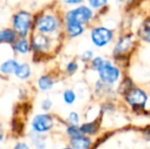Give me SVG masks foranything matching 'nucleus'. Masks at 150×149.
Returning <instances> with one entry per match:
<instances>
[{"label":"nucleus","instance_id":"1","mask_svg":"<svg viewBox=\"0 0 150 149\" xmlns=\"http://www.w3.org/2000/svg\"><path fill=\"white\" fill-rule=\"evenodd\" d=\"M62 20L57 11L50 7H44L34 12V31L47 36L57 38L62 30Z\"/></svg>","mask_w":150,"mask_h":149},{"label":"nucleus","instance_id":"2","mask_svg":"<svg viewBox=\"0 0 150 149\" xmlns=\"http://www.w3.org/2000/svg\"><path fill=\"white\" fill-rule=\"evenodd\" d=\"M29 39L31 43L33 60L35 61L45 59L46 56L51 54V52L55 49V44L57 41V38L50 37L38 32H32Z\"/></svg>","mask_w":150,"mask_h":149},{"label":"nucleus","instance_id":"3","mask_svg":"<svg viewBox=\"0 0 150 149\" xmlns=\"http://www.w3.org/2000/svg\"><path fill=\"white\" fill-rule=\"evenodd\" d=\"M10 27L18 37L29 38L34 31V12L26 8H20L12 13Z\"/></svg>","mask_w":150,"mask_h":149},{"label":"nucleus","instance_id":"4","mask_svg":"<svg viewBox=\"0 0 150 149\" xmlns=\"http://www.w3.org/2000/svg\"><path fill=\"white\" fill-rule=\"evenodd\" d=\"M56 126V119L51 112H40L33 115L30 123V130L39 134H45L52 131Z\"/></svg>","mask_w":150,"mask_h":149},{"label":"nucleus","instance_id":"5","mask_svg":"<svg viewBox=\"0 0 150 149\" xmlns=\"http://www.w3.org/2000/svg\"><path fill=\"white\" fill-rule=\"evenodd\" d=\"M93 18V10L87 5L80 4L76 7H73L71 9H67L63 13L62 23H76L80 24L82 26H85L86 24L90 22Z\"/></svg>","mask_w":150,"mask_h":149},{"label":"nucleus","instance_id":"6","mask_svg":"<svg viewBox=\"0 0 150 149\" xmlns=\"http://www.w3.org/2000/svg\"><path fill=\"white\" fill-rule=\"evenodd\" d=\"M90 36L95 46L103 47L112 39V32L106 28L98 27V28H94L91 31Z\"/></svg>","mask_w":150,"mask_h":149},{"label":"nucleus","instance_id":"7","mask_svg":"<svg viewBox=\"0 0 150 149\" xmlns=\"http://www.w3.org/2000/svg\"><path fill=\"white\" fill-rule=\"evenodd\" d=\"M98 73H99V77L105 83H115L117 79H119L120 76V71L117 70L115 66H111L109 62L104 61L101 64V66L98 68Z\"/></svg>","mask_w":150,"mask_h":149},{"label":"nucleus","instance_id":"8","mask_svg":"<svg viewBox=\"0 0 150 149\" xmlns=\"http://www.w3.org/2000/svg\"><path fill=\"white\" fill-rule=\"evenodd\" d=\"M10 48H11L12 52L16 56L25 57V56H29L32 54L31 43L29 38L18 37L16 40V42L10 46Z\"/></svg>","mask_w":150,"mask_h":149},{"label":"nucleus","instance_id":"9","mask_svg":"<svg viewBox=\"0 0 150 149\" xmlns=\"http://www.w3.org/2000/svg\"><path fill=\"white\" fill-rule=\"evenodd\" d=\"M27 138L33 149H46L47 147V135L45 134H39L30 130L27 134Z\"/></svg>","mask_w":150,"mask_h":149},{"label":"nucleus","instance_id":"10","mask_svg":"<svg viewBox=\"0 0 150 149\" xmlns=\"http://www.w3.org/2000/svg\"><path fill=\"white\" fill-rule=\"evenodd\" d=\"M147 96L142 90L139 89H132L128 91L127 94V101L133 106H144L146 103Z\"/></svg>","mask_w":150,"mask_h":149},{"label":"nucleus","instance_id":"11","mask_svg":"<svg viewBox=\"0 0 150 149\" xmlns=\"http://www.w3.org/2000/svg\"><path fill=\"white\" fill-rule=\"evenodd\" d=\"M32 74H33V71H32L31 64L28 61H20L14 71L13 77L18 81L27 82L32 78Z\"/></svg>","mask_w":150,"mask_h":149},{"label":"nucleus","instance_id":"12","mask_svg":"<svg viewBox=\"0 0 150 149\" xmlns=\"http://www.w3.org/2000/svg\"><path fill=\"white\" fill-rule=\"evenodd\" d=\"M54 86H55V81L50 74H42L36 80V88L43 93L51 91Z\"/></svg>","mask_w":150,"mask_h":149},{"label":"nucleus","instance_id":"13","mask_svg":"<svg viewBox=\"0 0 150 149\" xmlns=\"http://www.w3.org/2000/svg\"><path fill=\"white\" fill-rule=\"evenodd\" d=\"M18 62H20V60L16 57H9L1 61L0 62V76H2V77L13 76L14 71H16V66H18Z\"/></svg>","mask_w":150,"mask_h":149},{"label":"nucleus","instance_id":"14","mask_svg":"<svg viewBox=\"0 0 150 149\" xmlns=\"http://www.w3.org/2000/svg\"><path fill=\"white\" fill-rule=\"evenodd\" d=\"M18 35L11 27H4L0 29V45L11 46L18 39Z\"/></svg>","mask_w":150,"mask_h":149},{"label":"nucleus","instance_id":"15","mask_svg":"<svg viewBox=\"0 0 150 149\" xmlns=\"http://www.w3.org/2000/svg\"><path fill=\"white\" fill-rule=\"evenodd\" d=\"M63 29L65 35L69 38H77L84 33V26L76 23H63Z\"/></svg>","mask_w":150,"mask_h":149},{"label":"nucleus","instance_id":"16","mask_svg":"<svg viewBox=\"0 0 150 149\" xmlns=\"http://www.w3.org/2000/svg\"><path fill=\"white\" fill-rule=\"evenodd\" d=\"M69 146L73 149H89L91 146V140L85 135L78 136L75 138H71Z\"/></svg>","mask_w":150,"mask_h":149},{"label":"nucleus","instance_id":"17","mask_svg":"<svg viewBox=\"0 0 150 149\" xmlns=\"http://www.w3.org/2000/svg\"><path fill=\"white\" fill-rule=\"evenodd\" d=\"M131 44H132V40H131L130 36H125L117 42V46H115V54H122L125 53L127 50L130 48Z\"/></svg>","mask_w":150,"mask_h":149},{"label":"nucleus","instance_id":"18","mask_svg":"<svg viewBox=\"0 0 150 149\" xmlns=\"http://www.w3.org/2000/svg\"><path fill=\"white\" fill-rule=\"evenodd\" d=\"M138 34L141 39L150 43V18L149 20H146L141 25Z\"/></svg>","mask_w":150,"mask_h":149},{"label":"nucleus","instance_id":"19","mask_svg":"<svg viewBox=\"0 0 150 149\" xmlns=\"http://www.w3.org/2000/svg\"><path fill=\"white\" fill-rule=\"evenodd\" d=\"M76 98H77V95H76V92L71 89H67L63 91L62 93V99L64 101L65 104H69V105H71L74 102L76 101Z\"/></svg>","mask_w":150,"mask_h":149},{"label":"nucleus","instance_id":"20","mask_svg":"<svg viewBox=\"0 0 150 149\" xmlns=\"http://www.w3.org/2000/svg\"><path fill=\"white\" fill-rule=\"evenodd\" d=\"M65 134L69 136V138H75L78 136L83 135L80 130V126L78 125H69L65 128Z\"/></svg>","mask_w":150,"mask_h":149},{"label":"nucleus","instance_id":"21","mask_svg":"<svg viewBox=\"0 0 150 149\" xmlns=\"http://www.w3.org/2000/svg\"><path fill=\"white\" fill-rule=\"evenodd\" d=\"M80 130H81L82 134L83 135H91V134H94L97 130V126L95 123H87L83 124L82 126H80Z\"/></svg>","mask_w":150,"mask_h":149},{"label":"nucleus","instance_id":"22","mask_svg":"<svg viewBox=\"0 0 150 149\" xmlns=\"http://www.w3.org/2000/svg\"><path fill=\"white\" fill-rule=\"evenodd\" d=\"M40 107H41L43 112H50L53 108V101H52L51 98H44L40 103Z\"/></svg>","mask_w":150,"mask_h":149},{"label":"nucleus","instance_id":"23","mask_svg":"<svg viewBox=\"0 0 150 149\" xmlns=\"http://www.w3.org/2000/svg\"><path fill=\"white\" fill-rule=\"evenodd\" d=\"M67 125H78L80 121V115L76 112H71L67 117Z\"/></svg>","mask_w":150,"mask_h":149},{"label":"nucleus","instance_id":"24","mask_svg":"<svg viewBox=\"0 0 150 149\" xmlns=\"http://www.w3.org/2000/svg\"><path fill=\"white\" fill-rule=\"evenodd\" d=\"M86 1H87L89 7L93 8V9L101 8L102 6H104L107 3V0H86Z\"/></svg>","mask_w":150,"mask_h":149},{"label":"nucleus","instance_id":"25","mask_svg":"<svg viewBox=\"0 0 150 149\" xmlns=\"http://www.w3.org/2000/svg\"><path fill=\"white\" fill-rule=\"evenodd\" d=\"M78 64L75 61V60H73V61H69V64L65 66V73H67L69 76H71L73 74H75L76 72H77L78 70Z\"/></svg>","mask_w":150,"mask_h":149},{"label":"nucleus","instance_id":"26","mask_svg":"<svg viewBox=\"0 0 150 149\" xmlns=\"http://www.w3.org/2000/svg\"><path fill=\"white\" fill-rule=\"evenodd\" d=\"M10 149H33L32 146L30 145L28 141H25V140H21L14 143V145L12 146Z\"/></svg>","mask_w":150,"mask_h":149},{"label":"nucleus","instance_id":"27","mask_svg":"<svg viewBox=\"0 0 150 149\" xmlns=\"http://www.w3.org/2000/svg\"><path fill=\"white\" fill-rule=\"evenodd\" d=\"M84 0H61L64 5L67 6H77V5H80V4L83 3Z\"/></svg>","mask_w":150,"mask_h":149},{"label":"nucleus","instance_id":"28","mask_svg":"<svg viewBox=\"0 0 150 149\" xmlns=\"http://www.w3.org/2000/svg\"><path fill=\"white\" fill-rule=\"evenodd\" d=\"M103 62V60L101 59L100 57H96V58H94V59L92 60V66L94 68V70H98V68L101 66V64Z\"/></svg>","mask_w":150,"mask_h":149},{"label":"nucleus","instance_id":"29","mask_svg":"<svg viewBox=\"0 0 150 149\" xmlns=\"http://www.w3.org/2000/svg\"><path fill=\"white\" fill-rule=\"evenodd\" d=\"M93 57V53L92 51H85L83 54H82V59L85 60V61H87V60H91Z\"/></svg>","mask_w":150,"mask_h":149},{"label":"nucleus","instance_id":"30","mask_svg":"<svg viewBox=\"0 0 150 149\" xmlns=\"http://www.w3.org/2000/svg\"><path fill=\"white\" fill-rule=\"evenodd\" d=\"M4 138H5V136H4V134H3V133L0 134V143L4 141Z\"/></svg>","mask_w":150,"mask_h":149},{"label":"nucleus","instance_id":"31","mask_svg":"<svg viewBox=\"0 0 150 149\" xmlns=\"http://www.w3.org/2000/svg\"><path fill=\"white\" fill-rule=\"evenodd\" d=\"M3 133V124L0 121V134Z\"/></svg>","mask_w":150,"mask_h":149},{"label":"nucleus","instance_id":"32","mask_svg":"<svg viewBox=\"0 0 150 149\" xmlns=\"http://www.w3.org/2000/svg\"><path fill=\"white\" fill-rule=\"evenodd\" d=\"M59 149H73L71 147V146H64V147H62V148H59Z\"/></svg>","mask_w":150,"mask_h":149}]
</instances>
